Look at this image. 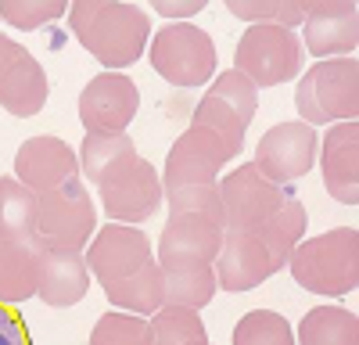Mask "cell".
<instances>
[{
    "label": "cell",
    "mask_w": 359,
    "mask_h": 345,
    "mask_svg": "<svg viewBox=\"0 0 359 345\" xmlns=\"http://www.w3.org/2000/svg\"><path fill=\"white\" fill-rule=\"evenodd\" d=\"M83 259H86L90 277H97L104 288V284H115V280L137 273L144 263H151L155 248L144 238V230L126 226V223H108L90 238V245L83 248Z\"/></svg>",
    "instance_id": "obj_12"
},
{
    "label": "cell",
    "mask_w": 359,
    "mask_h": 345,
    "mask_svg": "<svg viewBox=\"0 0 359 345\" xmlns=\"http://www.w3.org/2000/svg\"><path fill=\"white\" fill-rule=\"evenodd\" d=\"M33 234L43 248L83 252L90 245V238L97 234V212H94L90 191L79 177L47 191V194H36Z\"/></svg>",
    "instance_id": "obj_6"
},
{
    "label": "cell",
    "mask_w": 359,
    "mask_h": 345,
    "mask_svg": "<svg viewBox=\"0 0 359 345\" xmlns=\"http://www.w3.org/2000/svg\"><path fill=\"white\" fill-rule=\"evenodd\" d=\"M233 345H294V331L277 309H252L237 320Z\"/></svg>",
    "instance_id": "obj_29"
},
{
    "label": "cell",
    "mask_w": 359,
    "mask_h": 345,
    "mask_svg": "<svg viewBox=\"0 0 359 345\" xmlns=\"http://www.w3.org/2000/svg\"><path fill=\"white\" fill-rule=\"evenodd\" d=\"M104 299L111 306H118L123 313H133V316L158 313L162 309V266L151 259L137 273L115 280V284H104Z\"/></svg>",
    "instance_id": "obj_23"
},
{
    "label": "cell",
    "mask_w": 359,
    "mask_h": 345,
    "mask_svg": "<svg viewBox=\"0 0 359 345\" xmlns=\"http://www.w3.org/2000/svg\"><path fill=\"white\" fill-rule=\"evenodd\" d=\"M0 345H33L29 327L15 306H0Z\"/></svg>",
    "instance_id": "obj_35"
},
{
    "label": "cell",
    "mask_w": 359,
    "mask_h": 345,
    "mask_svg": "<svg viewBox=\"0 0 359 345\" xmlns=\"http://www.w3.org/2000/svg\"><path fill=\"white\" fill-rule=\"evenodd\" d=\"M306 230H309V212L298 198H284V205L269 216L259 230H252V234L262 241V248L269 252V263H273V270H284L291 252L306 241Z\"/></svg>",
    "instance_id": "obj_21"
},
{
    "label": "cell",
    "mask_w": 359,
    "mask_h": 345,
    "mask_svg": "<svg viewBox=\"0 0 359 345\" xmlns=\"http://www.w3.org/2000/svg\"><path fill=\"white\" fill-rule=\"evenodd\" d=\"M147 327H151L147 345H208L205 320H201L194 309L162 306L158 313L147 316Z\"/></svg>",
    "instance_id": "obj_25"
},
{
    "label": "cell",
    "mask_w": 359,
    "mask_h": 345,
    "mask_svg": "<svg viewBox=\"0 0 359 345\" xmlns=\"http://www.w3.org/2000/svg\"><path fill=\"white\" fill-rule=\"evenodd\" d=\"M147 338H151L147 316L133 313H104L90 331V345H147Z\"/></svg>",
    "instance_id": "obj_34"
},
{
    "label": "cell",
    "mask_w": 359,
    "mask_h": 345,
    "mask_svg": "<svg viewBox=\"0 0 359 345\" xmlns=\"http://www.w3.org/2000/svg\"><path fill=\"white\" fill-rule=\"evenodd\" d=\"M165 209L169 216H205L223 223V201L216 184H187V187L165 191Z\"/></svg>",
    "instance_id": "obj_31"
},
{
    "label": "cell",
    "mask_w": 359,
    "mask_h": 345,
    "mask_svg": "<svg viewBox=\"0 0 359 345\" xmlns=\"http://www.w3.org/2000/svg\"><path fill=\"white\" fill-rule=\"evenodd\" d=\"M36 194L15 177H0V238H36Z\"/></svg>",
    "instance_id": "obj_26"
},
{
    "label": "cell",
    "mask_w": 359,
    "mask_h": 345,
    "mask_svg": "<svg viewBox=\"0 0 359 345\" xmlns=\"http://www.w3.org/2000/svg\"><path fill=\"white\" fill-rule=\"evenodd\" d=\"M140 90L126 72H101L79 94V123L86 133H126L137 119Z\"/></svg>",
    "instance_id": "obj_10"
},
{
    "label": "cell",
    "mask_w": 359,
    "mask_h": 345,
    "mask_svg": "<svg viewBox=\"0 0 359 345\" xmlns=\"http://www.w3.org/2000/svg\"><path fill=\"white\" fill-rule=\"evenodd\" d=\"M223 245V223L205 216H169L158 238V266L212 263Z\"/></svg>",
    "instance_id": "obj_17"
},
{
    "label": "cell",
    "mask_w": 359,
    "mask_h": 345,
    "mask_svg": "<svg viewBox=\"0 0 359 345\" xmlns=\"http://www.w3.org/2000/svg\"><path fill=\"white\" fill-rule=\"evenodd\" d=\"M69 25L79 47L94 58L104 72H123L144 58L151 40V18L137 4L123 0H76L69 4Z\"/></svg>",
    "instance_id": "obj_1"
},
{
    "label": "cell",
    "mask_w": 359,
    "mask_h": 345,
    "mask_svg": "<svg viewBox=\"0 0 359 345\" xmlns=\"http://www.w3.org/2000/svg\"><path fill=\"white\" fill-rule=\"evenodd\" d=\"M323 187L338 205H355L359 201V126L355 123H334L320 137Z\"/></svg>",
    "instance_id": "obj_16"
},
{
    "label": "cell",
    "mask_w": 359,
    "mask_h": 345,
    "mask_svg": "<svg viewBox=\"0 0 359 345\" xmlns=\"http://www.w3.org/2000/svg\"><path fill=\"white\" fill-rule=\"evenodd\" d=\"M90 292V270L83 252H65V248H43L40 252V273H36V299L69 309L83 302Z\"/></svg>",
    "instance_id": "obj_18"
},
{
    "label": "cell",
    "mask_w": 359,
    "mask_h": 345,
    "mask_svg": "<svg viewBox=\"0 0 359 345\" xmlns=\"http://www.w3.org/2000/svg\"><path fill=\"white\" fill-rule=\"evenodd\" d=\"M216 273L212 263H194V266H162V306L176 309H205L216 299Z\"/></svg>",
    "instance_id": "obj_22"
},
{
    "label": "cell",
    "mask_w": 359,
    "mask_h": 345,
    "mask_svg": "<svg viewBox=\"0 0 359 345\" xmlns=\"http://www.w3.org/2000/svg\"><path fill=\"white\" fill-rule=\"evenodd\" d=\"M291 277L313 295H352L359 288V234L355 226H338L306 238L287 259Z\"/></svg>",
    "instance_id": "obj_2"
},
{
    "label": "cell",
    "mask_w": 359,
    "mask_h": 345,
    "mask_svg": "<svg viewBox=\"0 0 359 345\" xmlns=\"http://www.w3.org/2000/svg\"><path fill=\"white\" fill-rule=\"evenodd\" d=\"M130 151H137L130 133H86L83 148H79V169L90 184H97L104 172Z\"/></svg>",
    "instance_id": "obj_28"
},
{
    "label": "cell",
    "mask_w": 359,
    "mask_h": 345,
    "mask_svg": "<svg viewBox=\"0 0 359 345\" xmlns=\"http://www.w3.org/2000/svg\"><path fill=\"white\" fill-rule=\"evenodd\" d=\"M212 273H216V288L241 295L266 284L277 270L252 230H223V245H219V255L212 259Z\"/></svg>",
    "instance_id": "obj_15"
},
{
    "label": "cell",
    "mask_w": 359,
    "mask_h": 345,
    "mask_svg": "<svg viewBox=\"0 0 359 345\" xmlns=\"http://www.w3.org/2000/svg\"><path fill=\"white\" fill-rule=\"evenodd\" d=\"M216 187L223 201V230H259L287 198L284 187L269 184L252 162L226 172Z\"/></svg>",
    "instance_id": "obj_9"
},
{
    "label": "cell",
    "mask_w": 359,
    "mask_h": 345,
    "mask_svg": "<svg viewBox=\"0 0 359 345\" xmlns=\"http://www.w3.org/2000/svg\"><path fill=\"white\" fill-rule=\"evenodd\" d=\"M233 69L262 86H280L302 72V40L280 25H248L233 50Z\"/></svg>",
    "instance_id": "obj_7"
},
{
    "label": "cell",
    "mask_w": 359,
    "mask_h": 345,
    "mask_svg": "<svg viewBox=\"0 0 359 345\" xmlns=\"http://www.w3.org/2000/svg\"><path fill=\"white\" fill-rule=\"evenodd\" d=\"M316 155H320V133L313 126H306V123L291 119V123L269 126L259 137L252 165L262 172L269 184L287 187V184H298L306 172H313Z\"/></svg>",
    "instance_id": "obj_8"
},
{
    "label": "cell",
    "mask_w": 359,
    "mask_h": 345,
    "mask_svg": "<svg viewBox=\"0 0 359 345\" xmlns=\"http://www.w3.org/2000/svg\"><path fill=\"white\" fill-rule=\"evenodd\" d=\"M47 94H50L47 72L29 50L0 79V108L8 115H15V119H33V115H40L47 104Z\"/></svg>",
    "instance_id": "obj_20"
},
{
    "label": "cell",
    "mask_w": 359,
    "mask_h": 345,
    "mask_svg": "<svg viewBox=\"0 0 359 345\" xmlns=\"http://www.w3.org/2000/svg\"><path fill=\"white\" fill-rule=\"evenodd\" d=\"M97 194H101L104 216L111 223H126V226H137L144 219H151L165 201L162 172L137 151L123 155L104 172V177L97 180Z\"/></svg>",
    "instance_id": "obj_5"
},
{
    "label": "cell",
    "mask_w": 359,
    "mask_h": 345,
    "mask_svg": "<svg viewBox=\"0 0 359 345\" xmlns=\"http://www.w3.org/2000/svg\"><path fill=\"white\" fill-rule=\"evenodd\" d=\"M191 126H205V130H212L223 144H226V151H230V158H237L245 151V123L237 119V115L219 101V97H212V94H205L201 101H198V108H194V123Z\"/></svg>",
    "instance_id": "obj_30"
},
{
    "label": "cell",
    "mask_w": 359,
    "mask_h": 345,
    "mask_svg": "<svg viewBox=\"0 0 359 345\" xmlns=\"http://www.w3.org/2000/svg\"><path fill=\"white\" fill-rule=\"evenodd\" d=\"M208 94L219 97V101H223V104H226L245 126H252L255 111H259V90H255V83H252V79H245L237 69H226V72H219V76L212 79Z\"/></svg>",
    "instance_id": "obj_32"
},
{
    "label": "cell",
    "mask_w": 359,
    "mask_h": 345,
    "mask_svg": "<svg viewBox=\"0 0 359 345\" xmlns=\"http://www.w3.org/2000/svg\"><path fill=\"white\" fill-rule=\"evenodd\" d=\"M147 62L151 69L180 90L205 86L216 72V43L194 22H165V29L147 40Z\"/></svg>",
    "instance_id": "obj_4"
},
{
    "label": "cell",
    "mask_w": 359,
    "mask_h": 345,
    "mask_svg": "<svg viewBox=\"0 0 359 345\" xmlns=\"http://www.w3.org/2000/svg\"><path fill=\"white\" fill-rule=\"evenodd\" d=\"M302 50L309 47L313 58H348L359 43V8L355 0H306Z\"/></svg>",
    "instance_id": "obj_13"
},
{
    "label": "cell",
    "mask_w": 359,
    "mask_h": 345,
    "mask_svg": "<svg viewBox=\"0 0 359 345\" xmlns=\"http://www.w3.org/2000/svg\"><path fill=\"white\" fill-rule=\"evenodd\" d=\"M40 252L36 238H0V306L36 299Z\"/></svg>",
    "instance_id": "obj_19"
},
{
    "label": "cell",
    "mask_w": 359,
    "mask_h": 345,
    "mask_svg": "<svg viewBox=\"0 0 359 345\" xmlns=\"http://www.w3.org/2000/svg\"><path fill=\"white\" fill-rule=\"evenodd\" d=\"M298 123L306 126H334L355 123L359 111V62L355 58H331L316 62L294 86Z\"/></svg>",
    "instance_id": "obj_3"
},
{
    "label": "cell",
    "mask_w": 359,
    "mask_h": 345,
    "mask_svg": "<svg viewBox=\"0 0 359 345\" xmlns=\"http://www.w3.org/2000/svg\"><path fill=\"white\" fill-rule=\"evenodd\" d=\"M65 15L69 0H0V22H8L11 29H25V33Z\"/></svg>",
    "instance_id": "obj_33"
},
{
    "label": "cell",
    "mask_w": 359,
    "mask_h": 345,
    "mask_svg": "<svg viewBox=\"0 0 359 345\" xmlns=\"http://www.w3.org/2000/svg\"><path fill=\"white\" fill-rule=\"evenodd\" d=\"M226 11L248 25H280L294 33L306 22V0H226Z\"/></svg>",
    "instance_id": "obj_27"
},
{
    "label": "cell",
    "mask_w": 359,
    "mask_h": 345,
    "mask_svg": "<svg viewBox=\"0 0 359 345\" xmlns=\"http://www.w3.org/2000/svg\"><path fill=\"white\" fill-rule=\"evenodd\" d=\"M22 54H25V47H22L18 40H11V36H4V33H0V79L8 76V69L18 62Z\"/></svg>",
    "instance_id": "obj_37"
},
{
    "label": "cell",
    "mask_w": 359,
    "mask_h": 345,
    "mask_svg": "<svg viewBox=\"0 0 359 345\" xmlns=\"http://www.w3.org/2000/svg\"><path fill=\"white\" fill-rule=\"evenodd\" d=\"M294 345H359V320L352 309L316 306L302 316L294 331Z\"/></svg>",
    "instance_id": "obj_24"
},
{
    "label": "cell",
    "mask_w": 359,
    "mask_h": 345,
    "mask_svg": "<svg viewBox=\"0 0 359 345\" xmlns=\"http://www.w3.org/2000/svg\"><path fill=\"white\" fill-rule=\"evenodd\" d=\"M226 162H230V151L212 130L187 126L165 155L162 191L187 187V184H219V172Z\"/></svg>",
    "instance_id": "obj_11"
},
{
    "label": "cell",
    "mask_w": 359,
    "mask_h": 345,
    "mask_svg": "<svg viewBox=\"0 0 359 345\" xmlns=\"http://www.w3.org/2000/svg\"><path fill=\"white\" fill-rule=\"evenodd\" d=\"M151 11L165 22H187L205 11V0H151Z\"/></svg>",
    "instance_id": "obj_36"
},
{
    "label": "cell",
    "mask_w": 359,
    "mask_h": 345,
    "mask_svg": "<svg viewBox=\"0 0 359 345\" xmlns=\"http://www.w3.org/2000/svg\"><path fill=\"white\" fill-rule=\"evenodd\" d=\"M76 177H79V155L62 137L36 133L22 140V148L15 151V180L25 184L33 194H47Z\"/></svg>",
    "instance_id": "obj_14"
}]
</instances>
